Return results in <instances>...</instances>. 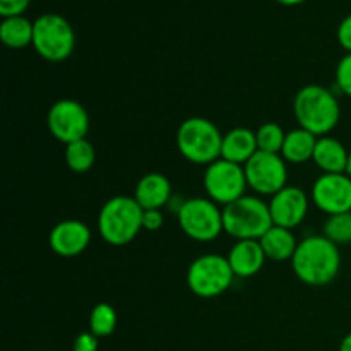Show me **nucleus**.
<instances>
[{"label": "nucleus", "instance_id": "f257e3e1", "mask_svg": "<svg viewBox=\"0 0 351 351\" xmlns=\"http://www.w3.org/2000/svg\"><path fill=\"white\" fill-rule=\"evenodd\" d=\"M291 263L295 276L308 287H326L341 269V252L324 235H312L298 242Z\"/></svg>", "mask_w": 351, "mask_h": 351}, {"label": "nucleus", "instance_id": "f03ea898", "mask_svg": "<svg viewBox=\"0 0 351 351\" xmlns=\"http://www.w3.org/2000/svg\"><path fill=\"white\" fill-rule=\"evenodd\" d=\"M293 113L298 125L314 136H328L341 119L338 98L328 88L319 84L304 86L295 95Z\"/></svg>", "mask_w": 351, "mask_h": 351}, {"label": "nucleus", "instance_id": "7ed1b4c3", "mask_svg": "<svg viewBox=\"0 0 351 351\" xmlns=\"http://www.w3.org/2000/svg\"><path fill=\"white\" fill-rule=\"evenodd\" d=\"M144 209L130 195H115L101 206L98 215L99 237L108 245L123 247L143 230Z\"/></svg>", "mask_w": 351, "mask_h": 351}, {"label": "nucleus", "instance_id": "20e7f679", "mask_svg": "<svg viewBox=\"0 0 351 351\" xmlns=\"http://www.w3.org/2000/svg\"><path fill=\"white\" fill-rule=\"evenodd\" d=\"M223 134L215 122L204 117L184 120L177 130L178 153L194 165H211L221 158Z\"/></svg>", "mask_w": 351, "mask_h": 351}, {"label": "nucleus", "instance_id": "39448f33", "mask_svg": "<svg viewBox=\"0 0 351 351\" xmlns=\"http://www.w3.org/2000/svg\"><path fill=\"white\" fill-rule=\"evenodd\" d=\"M273 225L269 204L256 195H243L223 208V228L237 240H261Z\"/></svg>", "mask_w": 351, "mask_h": 351}, {"label": "nucleus", "instance_id": "423d86ee", "mask_svg": "<svg viewBox=\"0 0 351 351\" xmlns=\"http://www.w3.org/2000/svg\"><path fill=\"white\" fill-rule=\"evenodd\" d=\"M75 47V33L71 23L60 14L48 12L34 21L33 48L48 62H64Z\"/></svg>", "mask_w": 351, "mask_h": 351}, {"label": "nucleus", "instance_id": "0eeeda50", "mask_svg": "<svg viewBox=\"0 0 351 351\" xmlns=\"http://www.w3.org/2000/svg\"><path fill=\"white\" fill-rule=\"evenodd\" d=\"M232 266L228 257L219 254H204L189 266L187 287L195 297L215 298L225 293L233 283Z\"/></svg>", "mask_w": 351, "mask_h": 351}, {"label": "nucleus", "instance_id": "6e6552de", "mask_svg": "<svg viewBox=\"0 0 351 351\" xmlns=\"http://www.w3.org/2000/svg\"><path fill=\"white\" fill-rule=\"evenodd\" d=\"M178 225L189 239L195 242H213L223 228V209L209 197H194L178 209Z\"/></svg>", "mask_w": 351, "mask_h": 351}, {"label": "nucleus", "instance_id": "1a4fd4ad", "mask_svg": "<svg viewBox=\"0 0 351 351\" xmlns=\"http://www.w3.org/2000/svg\"><path fill=\"white\" fill-rule=\"evenodd\" d=\"M247 177L242 165L232 163L223 158L208 165L204 171V189L208 197L223 208L245 195Z\"/></svg>", "mask_w": 351, "mask_h": 351}, {"label": "nucleus", "instance_id": "9d476101", "mask_svg": "<svg viewBox=\"0 0 351 351\" xmlns=\"http://www.w3.org/2000/svg\"><path fill=\"white\" fill-rule=\"evenodd\" d=\"M247 184L254 192L261 195H271L287 187L288 180V168L287 161L283 160L281 154L264 153L257 151L245 165Z\"/></svg>", "mask_w": 351, "mask_h": 351}, {"label": "nucleus", "instance_id": "9b49d317", "mask_svg": "<svg viewBox=\"0 0 351 351\" xmlns=\"http://www.w3.org/2000/svg\"><path fill=\"white\" fill-rule=\"evenodd\" d=\"M47 125L51 136L65 146L86 139L89 132V115L84 106L75 99H58L50 106Z\"/></svg>", "mask_w": 351, "mask_h": 351}, {"label": "nucleus", "instance_id": "f8f14e48", "mask_svg": "<svg viewBox=\"0 0 351 351\" xmlns=\"http://www.w3.org/2000/svg\"><path fill=\"white\" fill-rule=\"evenodd\" d=\"M312 201L326 215L351 211V178L346 173H322L312 187Z\"/></svg>", "mask_w": 351, "mask_h": 351}, {"label": "nucleus", "instance_id": "ddd939ff", "mask_svg": "<svg viewBox=\"0 0 351 351\" xmlns=\"http://www.w3.org/2000/svg\"><path fill=\"white\" fill-rule=\"evenodd\" d=\"M269 211L276 226L288 230L297 228L308 213L307 194L295 185H287L271 197Z\"/></svg>", "mask_w": 351, "mask_h": 351}, {"label": "nucleus", "instance_id": "4468645a", "mask_svg": "<svg viewBox=\"0 0 351 351\" xmlns=\"http://www.w3.org/2000/svg\"><path fill=\"white\" fill-rule=\"evenodd\" d=\"M91 243V230L79 219H64L51 228L48 245L57 256L75 257Z\"/></svg>", "mask_w": 351, "mask_h": 351}, {"label": "nucleus", "instance_id": "2eb2a0df", "mask_svg": "<svg viewBox=\"0 0 351 351\" xmlns=\"http://www.w3.org/2000/svg\"><path fill=\"white\" fill-rule=\"evenodd\" d=\"M267 261L259 240H237L228 252V263L235 278H252Z\"/></svg>", "mask_w": 351, "mask_h": 351}, {"label": "nucleus", "instance_id": "dca6fc26", "mask_svg": "<svg viewBox=\"0 0 351 351\" xmlns=\"http://www.w3.org/2000/svg\"><path fill=\"white\" fill-rule=\"evenodd\" d=\"M134 199L144 211L151 209H163L171 197V184L163 173H151L144 175L136 185L134 191Z\"/></svg>", "mask_w": 351, "mask_h": 351}, {"label": "nucleus", "instance_id": "f3484780", "mask_svg": "<svg viewBox=\"0 0 351 351\" xmlns=\"http://www.w3.org/2000/svg\"><path fill=\"white\" fill-rule=\"evenodd\" d=\"M259 151L257 147L256 132L245 127H237L230 132L223 134L221 158L237 165H245L254 154Z\"/></svg>", "mask_w": 351, "mask_h": 351}, {"label": "nucleus", "instance_id": "a211bd4d", "mask_svg": "<svg viewBox=\"0 0 351 351\" xmlns=\"http://www.w3.org/2000/svg\"><path fill=\"white\" fill-rule=\"evenodd\" d=\"M350 151L346 149L341 141L335 137L322 136L315 144L312 161L321 168L324 173H346L348 167Z\"/></svg>", "mask_w": 351, "mask_h": 351}, {"label": "nucleus", "instance_id": "6ab92c4d", "mask_svg": "<svg viewBox=\"0 0 351 351\" xmlns=\"http://www.w3.org/2000/svg\"><path fill=\"white\" fill-rule=\"evenodd\" d=\"M259 242L263 245V250L267 259L274 261V263H287V261H291L295 256V250L298 247L293 232L276 225H273V228L269 232H266V235Z\"/></svg>", "mask_w": 351, "mask_h": 351}, {"label": "nucleus", "instance_id": "aec40b11", "mask_svg": "<svg viewBox=\"0 0 351 351\" xmlns=\"http://www.w3.org/2000/svg\"><path fill=\"white\" fill-rule=\"evenodd\" d=\"M317 139V136H314V134L308 132V130L302 129V127L290 130V132L287 134V139H285L281 156H283V160L287 161V163H305V161L312 160V156H314Z\"/></svg>", "mask_w": 351, "mask_h": 351}, {"label": "nucleus", "instance_id": "412c9836", "mask_svg": "<svg viewBox=\"0 0 351 351\" xmlns=\"http://www.w3.org/2000/svg\"><path fill=\"white\" fill-rule=\"evenodd\" d=\"M33 33L34 23H31L24 16L3 17L0 24V40L5 47L14 48V50L33 45Z\"/></svg>", "mask_w": 351, "mask_h": 351}, {"label": "nucleus", "instance_id": "4be33fe9", "mask_svg": "<svg viewBox=\"0 0 351 351\" xmlns=\"http://www.w3.org/2000/svg\"><path fill=\"white\" fill-rule=\"evenodd\" d=\"M96 161V149L88 139L75 141L65 146V163L75 173H86Z\"/></svg>", "mask_w": 351, "mask_h": 351}, {"label": "nucleus", "instance_id": "5701e85b", "mask_svg": "<svg viewBox=\"0 0 351 351\" xmlns=\"http://www.w3.org/2000/svg\"><path fill=\"white\" fill-rule=\"evenodd\" d=\"M117 322H119V317H117L115 308L106 302H101V304H96L89 314V331L96 338H108L115 332Z\"/></svg>", "mask_w": 351, "mask_h": 351}, {"label": "nucleus", "instance_id": "b1692460", "mask_svg": "<svg viewBox=\"0 0 351 351\" xmlns=\"http://www.w3.org/2000/svg\"><path fill=\"white\" fill-rule=\"evenodd\" d=\"M256 139H257V147H259V151H264V153L281 154L285 139H287V132H285V130L281 129V125H278V123L266 122L257 129Z\"/></svg>", "mask_w": 351, "mask_h": 351}, {"label": "nucleus", "instance_id": "393cba45", "mask_svg": "<svg viewBox=\"0 0 351 351\" xmlns=\"http://www.w3.org/2000/svg\"><path fill=\"white\" fill-rule=\"evenodd\" d=\"M324 237L338 247L351 243V211L329 216L324 223Z\"/></svg>", "mask_w": 351, "mask_h": 351}, {"label": "nucleus", "instance_id": "a878e982", "mask_svg": "<svg viewBox=\"0 0 351 351\" xmlns=\"http://www.w3.org/2000/svg\"><path fill=\"white\" fill-rule=\"evenodd\" d=\"M336 84L339 91L351 98V53H346L336 67Z\"/></svg>", "mask_w": 351, "mask_h": 351}, {"label": "nucleus", "instance_id": "bb28decb", "mask_svg": "<svg viewBox=\"0 0 351 351\" xmlns=\"http://www.w3.org/2000/svg\"><path fill=\"white\" fill-rule=\"evenodd\" d=\"M31 0H0V14L2 17L23 16L29 7Z\"/></svg>", "mask_w": 351, "mask_h": 351}, {"label": "nucleus", "instance_id": "cd10ccee", "mask_svg": "<svg viewBox=\"0 0 351 351\" xmlns=\"http://www.w3.org/2000/svg\"><path fill=\"white\" fill-rule=\"evenodd\" d=\"M99 338H96L91 331L81 332L75 336L74 345H72V351H98Z\"/></svg>", "mask_w": 351, "mask_h": 351}, {"label": "nucleus", "instance_id": "c85d7f7f", "mask_svg": "<svg viewBox=\"0 0 351 351\" xmlns=\"http://www.w3.org/2000/svg\"><path fill=\"white\" fill-rule=\"evenodd\" d=\"M165 225V218L161 209H151V211H144L143 215V228L149 230V232H158L161 226Z\"/></svg>", "mask_w": 351, "mask_h": 351}, {"label": "nucleus", "instance_id": "c756f323", "mask_svg": "<svg viewBox=\"0 0 351 351\" xmlns=\"http://www.w3.org/2000/svg\"><path fill=\"white\" fill-rule=\"evenodd\" d=\"M336 36H338V43L341 45L348 53H351V14H348V16L339 23Z\"/></svg>", "mask_w": 351, "mask_h": 351}, {"label": "nucleus", "instance_id": "7c9ffc66", "mask_svg": "<svg viewBox=\"0 0 351 351\" xmlns=\"http://www.w3.org/2000/svg\"><path fill=\"white\" fill-rule=\"evenodd\" d=\"M339 351H351V332L343 338L341 345H339Z\"/></svg>", "mask_w": 351, "mask_h": 351}, {"label": "nucleus", "instance_id": "2f4dec72", "mask_svg": "<svg viewBox=\"0 0 351 351\" xmlns=\"http://www.w3.org/2000/svg\"><path fill=\"white\" fill-rule=\"evenodd\" d=\"M278 2H280V3H283V5H288V7H291V5H298V3L305 2V0H278Z\"/></svg>", "mask_w": 351, "mask_h": 351}, {"label": "nucleus", "instance_id": "473e14b6", "mask_svg": "<svg viewBox=\"0 0 351 351\" xmlns=\"http://www.w3.org/2000/svg\"><path fill=\"white\" fill-rule=\"evenodd\" d=\"M346 175L351 178V151H350V158H348V167H346Z\"/></svg>", "mask_w": 351, "mask_h": 351}]
</instances>
